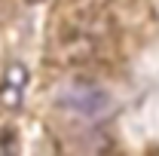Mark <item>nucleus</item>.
Instances as JSON below:
<instances>
[{
    "instance_id": "20e7f679",
    "label": "nucleus",
    "mask_w": 159,
    "mask_h": 156,
    "mask_svg": "<svg viewBox=\"0 0 159 156\" xmlns=\"http://www.w3.org/2000/svg\"><path fill=\"white\" fill-rule=\"evenodd\" d=\"M28 3H43V0H28Z\"/></svg>"
},
{
    "instance_id": "f257e3e1",
    "label": "nucleus",
    "mask_w": 159,
    "mask_h": 156,
    "mask_svg": "<svg viewBox=\"0 0 159 156\" xmlns=\"http://www.w3.org/2000/svg\"><path fill=\"white\" fill-rule=\"evenodd\" d=\"M58 104L64 110L80 113V117H86V119H98V117L107 113L110 95L104 89H98V86H92V83H74L67 92L58 95Z\"/></svg>"
},
{
    "instance_id": "f03ea898",
    "label": "nucleus",
    "mask_w": 159,
    "mask_h": 156,
    "mask_svg": "<svg viewBox=\"0 0 159 156\" xmlns=\"http://www.w3.org/2000/svg\"><path fill=\"white\" fill-rule=\"evenodd\" d=\"M25 80V71L21 67H12L6 77H3V83H0V101L6 104V107H19L21 104V83Z\"/></svg>"
},
{
    "instance_id": "7ed1b4c3",
    "label": "nucleus",
    "mask_w": 159,
    "mask_h": 156,
    "mask_svg": "<svg viewBox=\"0 0 159 156\" xmlns=\"http://www.w3.org/2000/svg\"><path fill=\"white\" fill-rule=\"evenodd\" d=\"M0 147H9V150H16V138H12V129H9V135H0Z\"/></svg>"
}]
</instances>
